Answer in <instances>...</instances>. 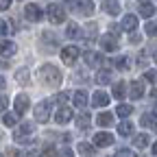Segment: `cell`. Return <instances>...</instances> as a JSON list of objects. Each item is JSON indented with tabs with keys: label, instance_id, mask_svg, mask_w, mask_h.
<instances>
[{
	"label": "cell",
	"instance_id": "obj_1",
	"mask_svg": "<svg viewBox=\"0 0 157 157\" xmlns=\"http://www.w3.org/2000/svg\"><path fill=\"white\" fill-rule=\"evenodd\" d=\"M37 74H39V81H44V83L50 85V87H57L59 83H61V72H59L55 66H50V63L42 66Z\"/></svg>",
	"mask_w": 157,
	"mask_h": 157
},
{
	"label": "cell",
	"instance_id": "obj_2",
	"mask_svg": "<svg viewBox=\"0 0 157 157\" xmlns=\"http://www.w3.org/2000/svg\"><path fill=\"white\" fill-rule=\"evenodd\" d=\"M50 109H52V101H42V103H37V107H35V120H37V122H48Z\"/></svg>",
	"mask_w": 157,
	"mask_h": 157
},
{
	"label": "cell",
	"instance_id": "obj_3",
	"mask_svg": "<svg viewBox=\"0 0 157 157\" xmlns=\"http://www.w3.org/2000/svg\"><path fill=\"white\" fill-rule=\"evenodd\" d=\"M48 20L52 24H61V22H66V9L61 7V5H48Z\"/></svg>",
	"mask_w": 157,
	"mask_h": 157
},
{
	"label": "cell",
	"instance_id": "obj_4",
	"mask_svg": "<svg viewBox=\"0 0 157 157\" xmlns=\"http://www.w3.org/2000/svg\"><path fill=\"white\" fill-rule=\"evenodd\" d=\"M78 55H81V50H78L76 46H66V48L61 50V61H63L66 66H72L76 59H78Z\"/></svg>",
	"mask_w": 157,
	"mask_h": 157
},
{
	"label": "cell",
	"instance_id": "obj_5",
	"mask_svg": "<svg viewBox=\"0 0 157 157\" xmlns=\"http://www.w3.org/2000/svg\"><path fill=\"white\" fill-rule=\"evenodd\" d=\"M31 135H33V124L31 122H24L22 127H20L15 131V142H31Z\"/></svg>",
	"mask_w": 157,
	"mask_h": 157
},
{
	"label": "cell",
	"instance_id": "obj_6",
	"mask_svg": "<svg viewBox=\"0 0 157 157\" xmlns=\"http://www.w3.org/2000/svg\"><path fill=\"white\" fill-rule=\"evenodd\" d=\"M24 17L29 20V22H39V20L44 17V13H42V9H39L37 5H26L24 7Z\"/></svg>",
	"mask_w": 157,
	"mask_h": 157
},
{
	"label": "cell",
	"instance_id": "obj_7",
	"mask_svg": "<svg viewBox=\"0 0 157 157\" xmlns=\"http://www.w3.org/2000/svg\"><path fill=\"white\" fill-rule=\"evenodd\" d=\"M101 48H103L105 52H113V50L118 48V37H113L111 33L103 35V37H101Z\"/></svg>",
	"mask_w": 157,
	"mask_h": 157
},
{
	"label": "cell",
	"instance_id": "obj_8",
	"mask_svg": "<svg viewBox=\"0 0 157 157\" xmlns=\"http://www.w3.org/2000/svg\"><path fill=\"white\" fill-rule=\"evenodd\" d=\"M72 120V109L70 107H61L57 113H55V122L57 124H68Z\"/></svg>",
	"mask_w": 157,
	"mask_h": 157
},
{
	"label": "cell",
	"instance_id": "obj_9",
	"mask_svg": "<svg viewBox=\"0 0 157 157\" xmlns=\"http://www.w3.org/2000/svg\"><path fill=\"white\" fill-rule=\"evenodd\" d=\"M74 11H76V13H81V15H92V11H94V2H92V0H78V2L74 5Z\"/></svg>",
	"mask_w": 157,
	"mask_h": 157
},
{
	"label": "cell",
	"instance_id": "obj_10",
	"mask_svg": "<svg viewBox=\"0 0 157 157\" xmlns=\"http://www.w3.org/2000/svg\"><path fill=\"white\" fill-rule=\"evenodd\" d=\"M13 105H15V113H17V116H22V113L29 109V96H26V94L15 96V103H13Z\"/></svg>",
	"mask_w": 157,
	"mask_h": 157
},
{
	"label": "cell",
	"instance_id": "obj_11",
	"mask_svg": "<svg viewBox=\"0 0 157 157\" xmlns=\"http://www.w3.org/2000/svg\"><path fill=\"white\" fill-rule=\"evenodd\" d=\"M94 144L96 146H111L113 144V135L111 133H105V131L103 133H96L94 135Z\"/></svg>",
	"mask_w": 157,
	"mask_h": 157
},
{
	"label": "cell",
	"instance_id": "obj_12",
	"mask_svg": "<svg viewBox=\"0 0 157 157\" xmlns=\"http://www.w3.org/2000/svg\"><path fill=\"white\" fill-rule=\"evenodd\" d=\"M120 29H124V31H129V33H135V29H137V15H131V13L124 15Z\"/></svg>",
	"mask_w": 157,
	"mask_h": 157
},
{
	"label": "cell",
	"instance_id": "obj_13",
	"mask_svg": "<svg viewBox=\"0 0 157 157\" xmlns=\"http://www.w3.org/2000/svg\"><path fill=\"white\" fill-rule=\"evenodd\" d=\"M103 11L109 13V15H118L122 9H120V2H118V0H103Z\"/></svg>",
	"mask_w": 157,
	"mask_h": 157
},
{
	"label": "cell",
	"instance_id": "obj_14",
	"mask_svg": "<svg viewBox=\"0 0 157 157\" xmlns=\"http://www.w3.org/2000/svg\"><path fill=\"white\" fill-rule=\"evenodd\" d=\"M92 105H94V107H107V105H109V96H107L105 92L98 90V92L92 96Z\"/></svg>",
	"mask_w": 157,
	"mask_h": 157
},
{
	"label": "cell",
	"instance_id": "obj_15",
	"mask_svg": "<svg viewBox=\"0 0 157 157\" xmlns=\"http://www.w3.org/2000/svg\"><path fill=\"white\" fill-rule=\"evenodd\" d=\"M83 59H85L87 66H101V63H103V55H101V52H92V50H87V52L83 55Z\"/></svg>",
	"mask_w": 157,
	"mask_h": 157
},
{
	"label": "cell",
	"instance_id": "obj_16",
	"mask_svg": "<svg viewBox=\"0 0 157 157\" xmlns=\"http://www.w3.org/2000/svg\"><path fill=\"white\" fill-rule=\"evenodd\" d=\"M15 44L13 42H9V39H2V42H0V55L2 57H11V55H15Z\"/></svg>",
	"mask_w": 157,
	"mask_h": 157
},
{
	"label": "cell",
	"instance_id": "obj_17",
	"mask_svg": "<svg viewBox=\"0 0 157 157\" xmlns=\"http://www.w3.org/2000/svg\"><path fill=\"white\" fill-rule=\"evenodd\" d=\"M96 124H98V127H111V124H113V116H111L109 111L98 113V116H96Z\"/></svg>",
	"mask_w": 157,
	"mask_h": 157
},
{
	"label": "cell",
	"instance_id": "obj_18",
	"mask_svg": "<svg viewBox=\"0 0 157 157\" xmlns=\"http://www.w3.org/2000/svg\"><path fill=\"white\" fill-rule=\"evenodd\" d=\"M72 98H74V105H76V107H81V109L87 105V92H85V90H76Z\"/></svg>",
	"mask_w": 157,
	"mask_h": 157
},
{
	"label": "cell",
	"instance_id": "obj_19",
	"mask_svg": "<svg viewBox=\"0 0 157 157\" xmlns=\"http://www.w3.org/2000/svg\"><path fill=\"white\" fill-rule=\"evenodd\" d=\"M142 96H144V83L142 81H133L131 83V98L137 101V98H142Z\"/></svg>",
	"mask_w": 157,
	"mask_h": 157
},
{
	"label": "cell",
	"instance_id": "obj_20",
	"mask_svg": "<svg viewBox=\"0 0 157 157\" xmlns=\"http://www.w3.org/2000/svg\"><path fill=\"white\" fill-rule=\"evenodd\" d=\"M76 151L81 153V155H85V157H94V146L92 144H87V142H78V146H76Z\"/></svg>",
	"mask_w": 157,
	"mask_h": 157
},
{
	"label": "cell",
	"instance_id": "obj_21",
	"mask_svg": "<svg viewBox=\"0 0 157 157\" xmlns=\"http://www.w3.org/2000/svg\"><path fill=\"white\" fill-rule=\"evenodd\" d=\"M118 133H120L122 137H127V135H131V133H133V124H131L129 120H122L120 124H118Z\"/></svg>",
	"mask_w": 157,
	"mask_h": 157
},
{
	"label": "cell",
	"instance_id": "obj_22",
	"mask_svg": "<svg viewBox=\"0 0 157 157\" xmlns=\"http://www.w3.org/2000/svg\"><path fill=\"white\" fill-rule=\"evenodd\" d=\"M140 15H142V17H153V15H155V7H153L151 2H142V5H140Z\"/></svg>",
	"mask_w": 157,
	"mask_h": 157
},
{
	"label": "cell",
	"instance_id": "obj_23",
	"mask_svg": "<svg viewBox=\"0 0 157 157\" xmlns=\"http://www.w3.org/2000/svg\"><path fill=\"white\" fill-rule=\"evenodd\" d=\"M109 81H111V72L109 70H101V72L96 74V83L98 85H107Z\"/></svg>",
	"mask_w": 157,
	"mask_h": 157
},
{
	"label": "cell",
	"instance_id": "obj_24",
	"mask_svg": "<svg viewBox=\"0 0 157 157\" xmlns=\"http://www.w3.org/2000/svg\"><path fill=\"white\" fill-rule=\"evenodd\" d=\"M29 76H31L29 68H22V70H17V72H15V78H17V83H20V85H26V83H29Z\"/></svg>",
	"mask_w": 157,
	"mask_h": 157
},
{
	"label": "cell",
	"instance_id": "obj_25",
	"mask_svg": "<svg viewBox=\"0 0 157 157\" xmlns=\"http://www.w3.org/2000/svg\"><path fill=\"white\" fill-rule=\"evenodd\" d=\"M133 146H135V148H144V146H148V135H146V133H140V135H135V140H133Z\"/></svg>",
	"mask_w": 157,
	"mask_h": 157
},
{
	"label": "cell",
	"instance_id": "obj_26",
	"mask_svg": "<svg viewBox=\"0 0 157 157\" xmlns=\"http://www.w3.org/2000/svg\"><path fill=\"white\" fill-rule=\"evenodd\" d=\"M76 127H78V129H87V127H90V113H87V111H83L81 116L76 118Z\"/></svg>",
	"mask_w": 157,
	"mask_h": 157
},
{
	"label": "cell",
	"instance_id": "obj_27",
	"mask_svg": "<svg viewBox=\"0 0 157 157\" xmlns=\"http://www.w3.org/2000/svg\"><path fill=\"white\" fill-rule=\"evenodd\" d=\"M116 113L120 116V118H127V116H131V113H133V107L122 103V105H118V107H116Z\"/></svg>",
	"mask_w": 157,
	"mask_h": 157
},
{
	"label": "cell",
	"instance_id": "obj_28",
	"mask_svg": "<svg viewBox=\"0 0 157 157\" xmlns=\"http://www.w3.org/2000/svg\"><path fill=\"white\" fill-rule=\"evenodd\" d=\"M124 92H127V85L122 81H118L113 85V98H124Z\"/></svg>",
	"mask_w": 157,
	"mask_h": 157
},
{
	"label": "cell",
	"instance_id": "obj_29",
	"mask_svg": "<svg viewBox=\"0 0 157 157\" xmlns=\"http://www.w3.org/2000/svg\"><path fill=\"white\" fill-rule=\"evenodd\" d=\"M66 35H68L70 39H74V37H78V35H81V31H78V26H76L74 22H70V24L66 26Z\"/></svg>",
	"mask_w": 157,
	"mask_h": 157
},
{
	"label": "cell",
	"instance_id": "obj_30",
	"mask_svg": "<svg viewBox=\"0 0 157 157\" xmlns=\"http://www.w3.org/2000/svg\"><path fill=\"white\" fill-rule=\"evenodd\" d=\"M2 122H5V127H15L17 124V113H5Z\"/></svg>",
	"mask_w": 157,
	"mask_h": 157
},
{
	"label": "cell",
	"instance_id": "obj_31",
	"mask_svg": "<svg viewBox=\"0 0 157 157\" xmlns=\"http://www.w3.org/2000/svg\"><path fill=\"white\" fill-rule=\"evenodd\" d=\"M113 66H116L118 70H129V59H127V57H118L116 61H113Z\"/></svg>",
	"mask_w": 157,
	"mask_h": 157
},
{
	"label": "cell",
	"instance_id": "obj_32",
	"mask_svg": "<svg viewBox=\"0 0 157 157\" xmlns=\"http://www.w3.org/2000/svg\"><path fill=\"white\" fill-rule=\"evenodd\" d=\"M39 157H55V146H52V144L44 146V148H42V153H39Z\"/></svg>",
	"mask_w": 157,
	"mask_h": 157
},
{
	"label": "cell",
	"instance_id": "obj_33",
	"mask_svg": "<svg viewBox=\"0 0 157 157\" xmlns=\"http://www.w3.org/2000/svg\"><path fill=\"white\" fill-rule=\"evenodd\" d=\"M144 81L155 83V81H157V70H146V72H144Z\"/></svg>",
	"mask_w": 157,
	"mask_h": 157
},
{
	"label": "cell",
	"instance_id": "obj_34",
	"mask_svg": "<svg viewBox=\"0 0 157 157\" xmlns=\"http://www.w3.org/2000/svg\"><path fill=\"white\" fill-rule=\"evenodd\" d=\"M68 98H70V92H59V94L55 96V101H57L59 105H63V103L68 101Z\"/></svg>",
	"mask_w": 157,
	"mask_h": 157
},
{
	"label": "cell",
	"instance_id": "obj_35",
	"mask_svg": "<svg viewBox=\"0 0 157 157\" xmlns=\"http://www.w3.org/2000/svg\"><path fill=\"white\" fill-rule=\"evenodd\" d=\"M144 29H146V35H151V37H155V35H157V24H155V22H148Z\"/></svg>",
	"mask_w": 157,
	"mask_h": 157
},
{
	"label": "cell",
	"instance_id": "obj_36",
	"mask_svg": "<svg viewBox=\"0 0 157 157\" xmlns=\"http://www.w3.org/2000/svg\"><path fill=\"white\" fill-rule=\"evenodd\" d=\"M57 157H74V151H72V148H61Z\"/></svg>",
	"mask_w": 157,
	"mask_h": 157
},
{
	"label": "cell",
	"instance_id": "obj_37",
	"mask_svg": "<svg viewBox=\"0 0 157 157\" xmlns=\"http://www.w3.org/2000/svg\"><path fill=\"white\" fill-rule=\"evenodd\" d=\"M85 33H87V37H90V39H94V37H96V24H90Z\"/></svg>",
	"mask_w": 157,
	"mask_h": 157
},
{
	"label": "cell",
	"instance_id": "obj_38",
	"mask_svg": "<svg viewBox=\"0 0 157 157\" xmlns=\"http://www.w3.org/2000/svg\"><path fill=\"white\" fill-rule=\"evenodd\" d=\"M9 33V29H7V22H5V20H0V37H5Z\"/></svg>",
	"mask_w": 157,
	"mask_h": 157
},
{
	"label": "cell",
	"instance_id": "obj_39",
	"mask_svg": "<svg viewBox=\"0 0 157 157\" xmlns=\"http://www.w3.org/2000/svg\"><path fill=\"white\" fill-rule=\"evenodd\" d=\"M142 124H144V127L153 124V118H151V113H144V116H142Z\"/></svg>",
	"mask_w": 157,
	"mask_h": 157
},
{
	"label": "cell",
	"instance_id": "obj_40",
	"mask_svg": "<svg viewBox=\"0 0 157 157\" xmlns=\"http://www.w3.org/2000/svg\"><path fill=\"white\" fill-rule=\"evenodd\" d=\"M9 107V98H5V96H0V111H5Z\"/></svg>",
	"mask_w": 157,
	"mask_h": 157
},
{
	"label": "cell",
	"instance_id": "obj_41",
	"mask_svg": "<svg viewBox=\"0 0 157 157\" xmlns=\"http://www.w3.org/2000/svg\"><path fill=\"white\" fill-rule=\"evenodd\" d=\"M11 7V0H0V11H7Z\"/></svg>",
	"mask_w": 157,
	"mask_h": 157
},
{
	"label": "cell",
	"instance_id": "obj_42",
	"mask_svg": "<svg viewBox=\"0 0 157 157\" xmlns=\"http://www.w3.org/2000/svg\"><path fill=\"white\" fill-rule=\"evenodd\" d=\"M116 157H131V153H129L127 148H122V151H118V153H116Z\"/></svg>",
	"mask_w": 157,
	"mask_h": 157
},
{
	"label": "cell",
	"instance_id": "obj_43",
	"mask_svg": "<svg viewBox=\"0 0 157 157\" xmlns=\"http://www.w3.org/2000/svg\"><path fill=\"white\" fill-rule=\"evenodd\" d=\"M140 35H137V33H131V44H137V42H140Z\"/></svg>",
	"mask_w": 157,
	"mask_h": 157
},
{
	"label": "cell",
	"instance_id": "obj_44",
	"mask_svg": "<svg viewBox=\"0 0 157 157\" xmlns=\"http://www.w3.org/2000/svg\"><path fill=\"white\" fill-rule=\"evenodd\" d=\"M0 90H5V78L0 76Z\"/></svg>",
	"mask_w": 157,
	"mask_h": 157
},
{
	"label": "cell",
	"instance_id": "obj_45",
	"mask_svg": "<svg viewBox=\"0 0 157 157\" xmlns=\"http://www.w3.org/2000/svg\"><path fill=\"white\" fill-rule=\"evenodd\" d=\"M9 157H17V153H15V151L11 148V151H9Z\"/></svg>",
	"mask_w": 157,
	"mask_h": 157
},
{
	"label": "cell",
	"instance_id": "obj_46",
	"mask_svg": "<svg viewBox=\"0 0 157 157\" xmlns=\"http://www.w3.org/2000/svg\"><path fill=\"white\" fill-rule=\"evenodd\" d=\"M153 155H157V142L153 144Z\"/></svg>",
	"mask_w": 157,
	"mask_h": 157
},
{
	"label": "cell",
	"instance_id": "obj_47",
	"mask_svg": "<svg viewBox=\"0 0 157 157\" xmlns=\"http://www.w3.org/2000/svg\"><path fill=\"white\" fill-rule=\"evenodd\" d=\"M153 98H157V87H155V90H153Z\"/></svg>",
	"mask_w": 157,
	"mask_h": 157
},
{
	"label": "cell",
	"instance_id": "obj_48",
	"mask_svg": "<svg viewBox=\"0 0 157 157\" xmlns=\"http://www.w3.org/2000/svg\"><path fill=\"white\" fill-rule=\"evenodd\" d=\"M155 113H157V105H155Z\"/></svg>",
	"mask_w": 157,
	"mask_h": 157
},
{
	"label": "cell",
	"instance_id": "obj_49",
	"mask_svg": "<svg viewBox=\"0 0 157 157\" xmlns=\"http://www.w3.org/2000/svg\"><path fill=\"white\" fill-rule=\"evenodd\" d=\"M155 131H157V122H155Z\"/></svg>",
	"mask_w": 157,
	"mask_h": 157
}]
</instances>
